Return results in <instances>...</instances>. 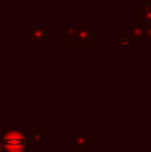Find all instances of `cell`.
I'll return each mask as SVG.
<instances>
[{"label":"cell","instance_id":"cell-8","mask_svg":"<svg viewBox=\"0 0 151 152\" xmlns=\"http://www.w3.org/2000/svg\"><path fill=\"white\" fill-rule=\"evenodd\" d=\"M115 45L117 48H130L134 45V40L131 39V36L127 34V31H122L119 36L115 37Z\"/></svg>","mask_w":151,"mask_h":152},{"label":"cell","instance_id":"cell-9","mask_svg":"<svg viewBox=\"0 0 151 152\" xmlns=\"http://www.w3.org/2000/svg\"><path fill=\"white\" fill-rule=\"evenodd\" d=\"M139 19H141V24L143 26H151V1H146L139 8Z\"/></svg>","mask_w":151,"mask_h":152},{"label":"cell","instance_id":"cell-14","mask_svg":"<svg viewBox=\"0 0 151 152\" xmlns=\"http://www.w3.org/2000/svg\"><path fill=\"white\" fill-rule=\"evenodd\" d=\"M88 152H102V151H88Z\"/></svg>","mask_w":151,"mask_h":152},{"label":"cell","instance_id":"cell-2","mask_svg":"<svg viewBox=\"0 0 151 152\" xmlns=\"http://www.w3.org/2000/svg\"><path fill=\"white\" fill-rule=\"evenodd\" d=\"M48 26L47 24H32L29 27V39L32 42H39V43H47L48 36H47Z\"/></svg>","mask_w":151,"mask_h":152},{"label":"cell","instance_id":"cell-1","mask_svg":"<svg viewBox=\"0 0 151 152\" xmlns=\"http://www.w3.org/2000/svg\"><path fill=\"white\" fill-rule=\"evenodd\" d=\"M1 142L5 151H18V150H28L27 143V135L20 127H10L1 135Z\"/></svg>","mask_w":151,"mask_h":152},{"label":"cell","instance_id":"cell-7","mask_svg":"<svg viewBox=\"0 0 151 152\" xmlns=\"http://www.w3.org/2000/svg\"><path fill=\"white\" fill-rule=\"evenodd\" d=\"M62 36H64L70 43L76 42V35H78V26L76 24H62L60 26Z\"/></svg>","mask_w":151,"mask_h":152},{"label":"cell","instance_id":"cell-3","mask_svg":"<svg viewBox=\"0 0 151 152\" xmlns=\"http://www.w3.org/2000/svg\"><path fill=\"white\" fill-rule=\"evenodd\" d=\"M96 35L95 29L91 28L90 24H82V26H78V35H76V43L79 45V48H84L86 43L90 42V39L92 36Z\"/></svg>","mask_w":151,"mask_h":152},{"label":"cell","instance_id":"cell-6","mask_svg":"<svg viewBox=\"0 0 151 152\" xmlns=\"http://www.w3.org/2000/svg\"><path fill=\"white\" fill-rule=\"evenodd\" d=\"M47 137H48V135L45 134L40 127H36V128L32 127V128L29 129L28 135H27V143H28V145H37V144H40L43 140L47 139Z\"/></svg>","mask_w":151,"mask_h":152},{"label":"cell","instance_id":"cell-4","mask_svg":"<svg viewBox=\"0 0 151 152\" xmlns=\"http://www.w3.org/2000/svg\"><path fill=\"white\" fill-rule=\"evenodd\" d=\"M72 145L80 152L91 151V135L90 134H74L72 135Z\"/></svg>","mask_w":151,"mask_h":152},{"label":"cell","instance_id":"cell-13","mask_svg":"<svg viewBox=\"0 0 151 152\" xmlns=\"http://www.w3.org/2000/svg\"><path fill=\"white\" fill-rule=\"evenodd\" d=\"M5 152H28V150H18V151H5Z\"/></svg>","mask_w":151,"mask_h":152},{"label":"cell","instance_id":"cell-12","mask_svg":"<svg viewBox=\"0 0 151 152\" xmlns=\"http://www.w3.org/2000/svg\"><path fill=\"white\" fill-rule=\"evenodd\" d=\"M0 152H5L4 145H3V142H1V137H0Z\"/></svg>","mask_w":151,"mask_h":152},{"label":"cell","instance_id":"cell-11","mask_svg":"<svg viewBox=\"0 0 151 152\" xmlns=\"http://www.w3.org/2000/svg\"><path fill=\"white\" fill-rule=\"evenodd\" d=\"M62 152H80L79 150H76V148H75L74 147V145H67V148H66V150H64V151H62Z\"/></svg>","mask_w":151,"mask_h":152},{"label":"cell","instance_id":"cell-5","mask_svg":"<svg viewBox=\"0 0 151 152\" xmlns=\"http://www.w3.org/2000/svg\"><path fill=\"white\" fill-rule=\"evenodd\" d=\"M127 34L131 36V39L135 42H146V27L143 24H128Z\"/></svg>","mask_w":151,"mask_h":152},{"label":"cell","instance_id":"cell-10","mask_svg":"<svg viewBox=\"0 0 151 152\" xmlns=\"http://www.w3.org/2000/svg\"><path fill=\"white\" fill-rule=\"evenodd\" d=\"M146 27V42L151 40V26H144Z\"/></svg>","mask_w":151,"mask_h":152}]
</instances>
